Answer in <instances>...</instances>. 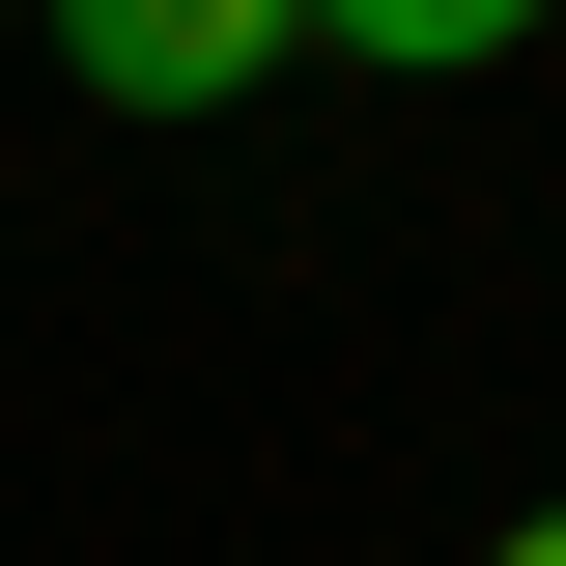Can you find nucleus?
Here are the masks:
<instances>
[{"instance_id":"obj_1","label":"nucleus","mask_w":566,"mask_h":566,"mask_svg":"<svg viewBox=\"0 0 566 566\" xmlns=\"http://www.w3.org/2000/svg\"><path fill=\"white\" fill-rule=\"evenodd\" d=\"M283 29H312V0H57V57L114 85V114H227Z\"/></svg>"},{"instance_id":"obj_2","label":"nucleus","mask_w":566,"mask_h":566,"mask_svg":"<svg viewBox=\"0 0 566 566\" xmlns=\"http://www.w3.org/2000/svg\"><path fill=\"white\" fill-rule=\"evenodd\" d=\"M312 29H340V57H397V85H453V57H510L538 0H312Z\"/></svg>"},{"instance_id":"obj_3","label":"nucleus","mask_w":566,"mask_h":566,"mask_svg":"<svg viewBox=\"0 0 566 566\" xmlns=\"http://www.w3.org/2000/svg\"><path fill=\"white\" fill-rule=\"evenodd\" d=\"M482 566H566V510H510V538H482Z\"/></svg>"}]
</instances>
